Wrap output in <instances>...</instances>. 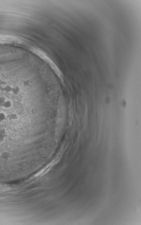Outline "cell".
I'll list each match as a JSON object with an SVG mask.
<instances>
[{
	"label": "cell",
	"instance_id": "3",
	"mask_svg": "<svg viewBox=\"0 0 141 225\" xmlns=\"http://www.w3.org/2000/svg\"><path fill=\"white\" fill-rule=\"evenodd\" d=\"M8 120L7 118V115L4 112H0V124L4 122V121H6Z\"/></svg>",
	"mask_w": 141,
	"mask_h": 225
},
{
	"label": "cell",
	"instance_id": "1",
	"mask_svg": "<svg viewBox=\"0 0 141 225\" xmlns=\"http://www.w3.org/2000/svg\"><path fill=\"white\" fill-rule=\"evenodd\" d=\"M7 118L9 121H17L19 118L18 115L15 112L11 113L7 115Z\"/></svg>",
	"mask_w": 141,
	"mask_h": 225
},
{
	"label": "cell",
	"instance_id": "2",
	"mask_svg": "<svg viewBox=\"0 0 141 225\" xmlns=\"http://www.w3.org/2000/svg\"><path fill=\"white\" fill-rule=\"evenodd\" d=\"M0 156L3 160H7L10 158L11 154L10 152L8 151H4L1 153Z\"/></svg>",
	"mask_w": 141,
	"mask_h": 225
}]
</instances>
